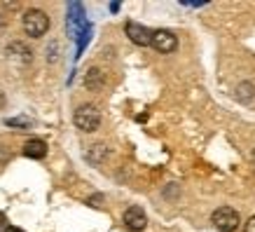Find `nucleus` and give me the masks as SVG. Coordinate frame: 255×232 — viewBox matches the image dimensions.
<instances>
[{
  "mask_svg": "<svg viewBox=\"0 0 255 232\" xmlns=\"http://www.w3.org/2000/svg\"><path fill=\"white\" fill-rule=\"evenodd\" d=\"M7 228V218H5V214H0V232Z\"/></svg>",
  "mask_w": 255,
  "mask_h": 232,
  "instance_id": "f8f14e48",
  "label": "nucleus"
},
{
  "mask_svg": "<svg viewBox=\"0 0 255 232\" xmlns=\"http://www.w3.org/2000/svg\"><path fill=\"white\" fill-rule=\"evenodd\" d=\"M75 124H78V129H82V132H96L101 127V113L96 106H92V103H85V106H80L78 110H75Z\"/></svg>",
  "mask_w": 255,
  "mask_h": 232,
  "instance_id": "f03ea898",
  "label": "nucleus"
},
{
  "mask_svg": "<svg viewBox=\"0 0 255 232\" xmlns=\"http://www.w3.org/2000/svg\"><path fill=\"white\" fill-rule=\"evenodd\" d=\"M49 28V16L42 9H28L23 14V31L31 38H42Z\"/></svg>",
  "mask_w": 255,
  "mask_h": 232,
  "instance_id": "f257e3e1",
  "label": "nucleus"
},
{
  "mask_svg": "<svg viewBox=\"0 0 255 232\" xmlns=\"http://www.w3.org/2000/svg\"><path fill=\"white\" fill-rule=\"evenodd\" d=\"M96 85H101V73L96 68H92L89 75H87V87H96Z\"/></svg>",
  "mask_w": 255,
  "mask_h": 232,
  "instance_id": "6e6552de",
  "label": "nucleus"
},
{
  "mask_svg": "<svg viewBox=\"0 0 255 232\" xmlns=\"http://www.w3.org/2000/svg\"><path fill=\"white\" fill-rule=\"evenodd\" d=\"M23 155H26V157H31V160H42V157L47 155V143L42 139L26 141V146H23Z\"/></svg>",
  "mask_w": 255,
  "mask_h": 232,
  "instance_id": "0eeeda50",
  "label": "nucleus"
},
{
  "mask_svg": "<svg viewBox=\"0 0 255 232\" xmlns=\"http://www.w3.org/2000/svg\"><path fill=\"white\" fill-rule=\"evenodd\" d=\"M5 232H23L21 228H14V225H9V228H5Z\"/></svg>",
  "mask_w": 255,
  "mask_h": 232,
  "instance_id": "ddd939ff",
  "label": "nucleus"
},
{
  "mask_svg": "<svg viewBox=\"0 0 255 232\" xmlns=\"http://www.w3.org/2000/svg\"><path fill=\"white\" fill-rule=\"evenodd\" d=\"M101 202H103V197H101V195H96V197H92V200H89V204H92V207H101Z\"/></svg>",
  "mask_w": 255,
  "mask_h": 232,
  "instance_id": "9d476101",
  "label": "nucleus"
},
{
  "mask_svg": "<svg viewBox=\"0 0 255 232\" xmlns=\"http://www.w3.org/2000/svg\"><path fill=\"white\" fill-rule=\"evenodd\" d=\"M9 127H23V124H28L26 120H7Z\"/></svg>",
  "mask_w": 255,
  "mask_h": 232,
  "instance_id": "1a4fd4ad",
  "label": "nucleus"
},
{
  "mask_svg": "<svg viewBox=\"0 0 255 232\" xmlns=\"http://www.w3.org/2000/svg\"><path fill=\"white\" fill-rule=\"evenodd\" d=\"M211 221L216 223V228L220 232H234L237 228H239V214L234 209H230V207H220V209L213 211V216H211Z\"/></svg>",
  "mask_w": 255,
  "mask_h": 232,
  "instance_id": "7ed1b4c3",
  "label": "nucleus"
},
{
  "mask_svg": "<svg viewBox=\"0 0 255 232\" xmlns=\"http://www.w3.org/2000/svg\"><path fill=\"white\" fill-rule=\"evenodd\" d=\"M253 157H255V155H253Z\"/></svg>",
  "mask_w": 255,
  "mask_h": 232,
  "instance_id": "4468645a",
  "label": "nucleus"
},
{
  "mask_svg": "<svg viewBox=\"0 0 255 232\" xmlns=\"http://www.w3.org/2000/svg\"><path fill=\"white\" fill-rule=\"evenodd\" d=\"M150 45L155 47L157 52H162V54H171L178 47V38L171 31H166V28H159V31H152Z\"/></svg>",
  "mask_w": 255,
  "mask_h": 232,
  "instance_id": "20e7f679",
  "label": "nucleus"
},
{
  "mask_svg": "<svg viewBox=\"0 0 255 232\" xmlns=\"http://www.w3.org/2000/svg\"><path fill=\"white\" fill-rule=\"evenodd\" d=\"M124 225L129 228V230H145L147 225V216L143 214L140 207H129V209L124 211Z\"/></svg>",
  "mask_w": 255,
  "mask_h": 232,
  "instance_id": "423d86ee",
  "label": "nucleus"
},
{
  "mask_svg": "<svg viewBox=\"0 0 255 232\" xmlns=\"http://www.w3.org/2000/svg\"><path fill=\"white\" fill-rule=\"evenodd\" d=\"M124 31H127V35H129V40H131L133 45L147 47L150 40H152V31L145 28V26H140V23H136V21H127Z\"/></svg>",
  "mask_w": 255,
  "mask_h": 232,
  "instance_id": "39448f33",
  "label": "nucleus"
},
{
  "mask_svg": "<svg viewBox=\"0 0 255 232\" xmlns=\"http://www.w3.org/2000/svg\"><path fill=\"white\" fill-rule=\"evenodd\" d=\"M246 232H255V216L251 218V221H248L246 223Z\"/></svg>",
  "mask_w": 255,
  "mask_h": 232,
  "instance_id": "9b49d317",
  "label": "nucleus"
}]
</instances>
